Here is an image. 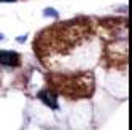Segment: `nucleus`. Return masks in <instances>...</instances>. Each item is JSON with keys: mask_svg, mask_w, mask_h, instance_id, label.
<instances>
[{"mask_svg": "<svg viewBox=\"0 0 132 130\" xmlns=\"http://www.w3.org/2000/svg\"><path fill=\"white\" fill-rule=\"evenodd\" d=\"M2 38H3V35H2V33H0V40H2Z\"/></svg>", "mask_w": 132, "mask_h": 130, "instance_id": "39448f33", "label": "nucleus"}, {"mask_svg": "<svg viewBox=\"0 0 132 130\" xmlns=\"http://www.w3.org/2000/svg\"><path fill=\"white\" fill-rule=\"evenodd\" d=\"M0 2H16V0H0Z\"/></svg>", "mask_w": 132, "mask_h": 130, "instance_id": "20e7f679", "label": "nucleus"}, {"mask_svg": "<svg viewBox=\"0 0 132 130\" xmlns=\"http://www.w3.org/2000/svg\"><path fill=\"white\" fill-rule=\"evenodd\" d=\"M0 63L6 67H16L19 65V54L14 51H0Z\"/></svg>", "mask_w": 132, "mask_h": 130, "instance_id": "f257e3e1", "label": "nucleus"}, {"mask_svg": "<svg viewBox=\"0 0 132 130\" xmlns=\"http://www.w3.org/2000/svg\"><path fill=\"white\" fill-rule=\"evenodd\" d=\"M43 14H45V16H53V17H57V11L51 10V8H46V10L43 11Z\"/></svg>", "mask_w": 132, "mask_h": 130, "instance_id": "7ed1b4c3", "label": "nucleus"}, {"mask_svg": "<svg viewBox=\"0 0 132 130\" xmlns=\"http://www.w3.org/2000/svg\"><path fill=\"white\" fill-rule=\"evenodd\" d=\"M38 98L43 101V103L46 105V106H50V108H53V109H57L59 108V105H57V97H56V94L54 92H51V90H40L38 92Z\"/></svg>", "mask_w": 132, "mask_h": 130, "instance_id": "f03ea898", "label": "nucleus"}]
</instances>
